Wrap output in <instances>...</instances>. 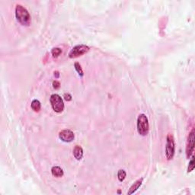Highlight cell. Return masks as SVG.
I'll return each mask as SVG.
<instances>
[{"label":"cell","instance_id":"7","mask_svg":"<svg viewBox=\"0 0 195 195\" xmlns=\"http://www.w3.org/2000/svg\"><path fill=\"white\" fill-rule=\"evenodd\" d=\"M59 137L63 142L70 143L74 139V133L70 130H63L61 132H59Z\"/></svg>","mask_w":195,"mask_h":195},{"label":"cell","instance_id":"6","mask_svg":"<svg viewBox=\"0 0 195 195\" xmlns=\"http://www.w3.org/2000/svg\"><path fill=\"white\" fill-rule=\"evenodd\" d=\"M194 130H192L191 132L189 134V136H188V145H187L186 148V155L188 158H190L191 155H192L194 152Z\"/></svg>","mask_w":195,"mask_h":195},{"label":"cell","instance_id":"16","mask_svg":"<svg viewBox=\"0 0 195 195\" xmlns=\"http://www.w3.org/2000/svg\"><path fill=\"white\" fill-rule=\"evenodd\" d=\"M53 85H54V89H59V82H57V81H54V82H53Z\"/></svg>","mask_w":195,"mask_h":195},{"label":"cell","instance_id":"4","mask_svg":"<svg viewBox=\"0 0 195 195\" xmlns=\"http://www.w3.org/2000/svg\"><path fill=\"white\" fill-rule=\"evenodd\" d=\"M174 150H175V146H174V138L172 135L169 134L167 136V143L166 147V155L168 160H171L173 158L174 155Z\"/></svg>","mask_w":195,"mask_h":195},{"label":"cell","instance_id":"13","mask_svg":"<svg viewBox=\"0 0 195 195\" xmlns=\"http://www.w3.org/2000/svg\"><path fill=\"white\" fill-rule=\"evenodd\" d=\"M61 53H62L61 49L58 48V47H56V48H54L52 50V51H51V54H52L54 57H58V56L61 54Z\"/></svg>","mask_w":195,"mask_h":195},{"label":"cell","instance_id":"9","mask_svg":"<svg viewBox=\"0 0 195 195\" xmlns=\"http://www.w3.org/2000/svg\"><path fill=\"white\" fill-rule=\"evenodd\" d=\"M142 182H143V179H140V180H138V181H136V182L134 183L133 185L130 187V188L129 189V191H128L127 194L130 195V194H133L134 192H136V191L139 189V187L141 186Z\"/></svg>","mask_w":195,"mask_h":195},{"label":"cell","instance_id":"14","mask_svg":"<svg viewBox=\"0 0 195 195\" xmlns=\"http://www.w3.org/2000/svg\"><path fill=\"white\" fill-rule=\"evenodd\" d=\"M75 69L76 70L77 73H78V75H80V76H83V71H82V67H81L79 63H75Z\"/></svg>","mask_w":195,"mask_h":195},{"label":"cell","instance_id":"2","mask_svg":"<svg viewBox=\"0 0 195 195\" xmlns=\"http://www.w3.org/2000/svg\"><path fill=\"white\" fill-rule=\"evenodd\" d=\"M137 130L141 136L147 135L150 130L148 118L146 115L142 114L138 117L137 119Z\"/></svg>","mask_w":195,"mask_h":195},{"label":"cell","instance_id":"11","mask_svg":"<svg viewBox=\"0 0 195 195\" xmlns=\"http://www.w3.org/2000/svg\"><path fill=\"white\" fill-rule=\"evenodd\" d=\"M41 108L40 105V102L38 100H34L32 102V108L34 111H39Z\"/></svg>","mask_w":195,"mask_h":195},{"label":"cell","instance_id":"8","mask_svg":"<svg viewBox=\"0 0 195 195\" xmlns=\"http://www.w3.org/2000/svg\"><path fill=\"white\" fill-rule=\"evenodd\" d=\"M73 155L77 160L82 159V156H83V150L80 146H75V148L73 150Z\"/></svg>","mask_w":195,"mask_h":195},{"label":"cell","instance_id":"17","mask_svg":"<svg viewBox=\"0 0 195 195\" xmlns=\"http://www.w3.org/2000/svg\"><path fill=\"white\" fill-rule=\"evenodd\" d=\"M64 98H65V99H66V101H70V100L72 99V96L70 95V94H65L64 95Z\"/></svg>","mask_w":195,"mask_h":195},{"label":"cell","instance_id":"10","mask_svg":"<svg viewBox=\"0 0 195 195\" xmlns=\"http://www.w3.org/2000/svg\"><path fill=\"white\" fill-rule=\"evenodd\" d=\"M51 172H52L53 175L56 177V178H60V177L63 175V169H61L60 167H59V166H54V167H53L52 169H51Z\"/></svg>","mask_w":195,"mask_h":195},{"label":"cell","instance_id":"1","mask_svg":"<svg viewBox=\"0 0 195 195\" xmlns=\"http://www.w3.org/2000/svg\"><path fill=\"white\" fill-rule=\"evenodd\" d=\"M16 18L23 25H28L31 21V16L28 10L22 5H18L15 9Z\"/></svg>","mask_w":195,"mask_h":195},{"label":"cell","instance_id":"15","mask_svg":"<svg viewBox=\"0 0 195 195\" xmlns=\"http://www.w3.org/2000/svg\"><path fill=\"white\" fill-rule=\"evenodd\" d=\"M194 168V158L192 157L190 164H189V166H188V172H191V171H193Z\"/></svg>","mask_w":195,"mask_h":195},{"label":"cell","instance_id":"3","mask_svg":"<svg viewBox=\"0 0 195 195\" xmlns=\"http://www.w3.org/2000/svg\"><path fill=\"white\" fill-rule=\"evenodd\" d=\"M51 104L55 112L60 113L64 109V103L63 99L57 94H54L51 96Z\"/></svg>","mask_w":195,"mask_h":195},{"label":"cell","instance_id":"18","mask_svg":"<svg viewBox=\"0 0 195 195\" xmlns=\"http://www.w3.org/2000/svg\"><path fill=\"white\" fill-rule=\"evenodd\" d=\"M55 74H54V76L56 75V78H58V77H59V73H58V72H55Z\"/></svg>","mask_w":195,"mask_h":195},{"label":"cell","instance_id":"5","mask_svg":"<svg viewBox=\"0 0 195 195\" xmlns=\"http://www.w3.org/2000/svg\"><path fill=\"white\" fill-rule=\"evenodd\" d=\"M89 51V47L86 45H77L73 47L71 50V51L69 54L70 58H76L78 56H82L83 54H86Z\"/></svg>","mask_w":195,"mask_h":195},{"label":"cell","instance_id":"12","mask_svg":"<svg viewBox=\"0 0 195 195\" xmlns=\"http://www.w3.org/2000/svg\"><path fill=\"white\" fill-rule=\"evenodd\" d=\"M126 172L123 169H120V170L118 171V172H117V178H118V180L120 181H123L126 178Z\"/></svg>","mask_w":195,"mask_h":195}]
</instances>
